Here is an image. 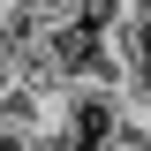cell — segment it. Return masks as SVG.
<instances>
[{
	"instance_id": "1",
	"label": "cell",
	"mask_w": 151,
	"mask_h": 151,
	"mask_svg": "<svg viewBox=\"0 0 151 151\" xmlns=\"http://www.w3.org/2000/svg\"><path fill=\"white\" fill-rule=\"evenodd\" d=\"M136 136V113H129V91H113V83H68L53 106V129L45 144L53 151H113Z\"/></svg>"
},
{
	"instance_id": "2",
	"label": "cell",
	"mask_w": 151,
	"mask_h": 151,
	"mask_svg": "<svg viewBox=\"0 0 151 151\" xmlns=\"http://www.w3.org/2000/svg\"><path fill=\"white\" fill-rule=\"evenodd\" d=\"M113 38H121V60H129V83L151 76V8H121Z\"/></svg>"
},
{
	"instance_id": "3",
	"label": "cell",
	"mask_w": 151,
	"mask_h": 151,
	"mask_svg": "<svg viewBox=\"0 0 151 151\" xmlns=\"http://www.w3.org/2000/svg\"><path fill=\"white\" fill-rule=\"evenodd\" d=\"M129 8H151V0H129Z\"/></svg>"
}]
</instances>
